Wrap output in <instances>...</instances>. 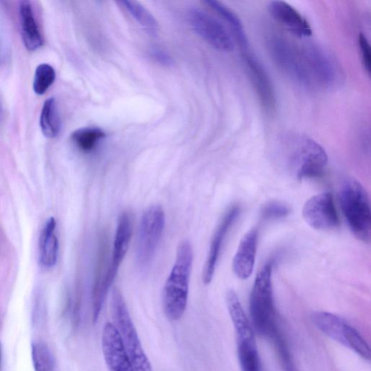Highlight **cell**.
<instances>
[{
	"label": "cell",
	"mask_w": 371,
	"mask_h": 371,
	"mask_svg": "<svg viewBox=\"0 0 371 371\" xmlns=\"http://www.w3.org/2000/svg\"><path fill=\"white\" fill-rule=\"evenodd\" d=\"M0 363H1V347H0Z\"/></svg>",
	"instance_id": "f546056e"
},
{
	"label": "cell",
	"mask_w": 371,
	"mask_h": 371,
	"mask_svg": "<svg viewBox=\"0 0 371 371\" xmlns=\"http://www.w3.org/2000/svg\"><path fill=\"white\" fill-rule=\"evenodd\" d=\"M151 54L152 58L161 65L168 66L173 63L172 58L168 53L161 49H153L151 51Z\"/></svg>",
	"instance_id": "f1b7e54d"
},
{
	"label": "cell",
	"mask_w": 371,
	"mask_h": 371,
	"mask_svg": "<svg viewBox=\"0 0 371 371\" xmlns=\"http://www.w3.org/2000/svg\"><path fill=\"white\" fill-rule=\"evenodd\" d=\"M258 240V229L253 228L242 237L239 242L232 267L235 275L241 280L248 278L253 272Z\"/></svg>",
	"instance_id": "ac0fdd59"
},
{
	"label": "cell",
	"mask_w": 371,
	"mask_h": 371,
	"mask_svg": "<svg viewBox=\"0 0 371 371\" xmlns=\"http://www.w3.org/2000/svg\"><path fill=\"white\" fill-rule=\"evenodd\" d=\"M192 263V246L188 240H183L178 246L163 294L164 310L171 322L180 320L187 309Z\"/></svg>",
	"instance_id": "7a4b0ae2"
},
{
	"label": "cell",
	"mask_w": 371,
	"mask_h": 371,
	"mask_svg": "<svg viewBox=\"0 0 371 371\" xmlns=\"http://www.w3.org/2000/svg\"><path fill=\"white\" fill-rule=\"evenodd\" d=\"M292 159L293 171L297 180L320 178L326 171L328 156L325 150L313 139L299 141Z\"/></svg>",
	"instance_id": "9c48e42d"
},
{
	"label": "cell",
	"mask_w": 371,
	"mask_h": 371,
	"mask_svg": "<svg viewBox=\"0 0 371 371\" xmlns=\"http://www.w3.org/2000/svg\"><path fill=\"white\" fill-rule=\"evenodd\" d=\"M56 228V221L51 217L46 223L40 237V262L45 269H51L57 262L59 243Z\"/></svg>",
	"instance_id": "ffe728a7"
},
{
	"label": "cell",
	"mask_w": 371,
	"mask_h": 371,
	"mask_svg": "<svg viewBox=\"0 0 371 371\" xmlns=\"http://www.w3.org/2000/svg\"><path fill=\"white\" fill-rule=\"evenodd\" d=\"M205 3L222 17V19L231 28L234 36L239 42V45L242 48L246 49L247 45H248V42H247L246 35L242 23L237 15L223 3L216 1V0H207Z\"/></svg>",
	"instance_id": "44dd1931"
},
{
	"label": "cell",
	"mask_w": 371,
	"mask_h": 371,
	"mask_svg": "<svg viewBox=\"0 0 371 371\" xmlns=\"http://www.w3.org/2000/svg\"><path fill=\"white\" fill-rule=\"evenodd\" d=\"M21 31L23 42L29 51H36L43 45L42 33L30 1H22L19 6Z\"/></svg>",
	"instance_id": "d6986e66"
},
{
	"label": "cell",
	"mask_w": 371,
	"mask_h": 371,
	"mask_svg": "<svg viewBox=\"0 0 371 371\" xmlns=\"http://www.w3.org/2000/svg\"><path fill=\"white\" fill-rule=\"evenodd\" d=\"M165 212L161 205L148 207L141 217L136 244V260L145 268L152 260L165 227Z\"/></svg>",
	"instance_id": "52a82bcc"
},
{
	"label": "cell",
	"mask_w": 371,
	"mask_h": 371,
	"mask_svg": "<svg viewBox=\"0 0 371 371\" xmlns=\"http://www.w3.org/2000/svg\"><path fill=\"white\" fill-rule=\"evenodd\" d=\"M312 322L328 338L356 353L362 358L370 360V349L363 336L340 316L328 312H315Z\"/></svg>",
	"instance_id": "8992f818"
},
{
	"label": "cell",
	"mask_w": 371,
	"mask_h": 371,
	"mask_svg": "<svg viewBox=\"0 0 371 371\" xmlns=\"http://www.w3.org/2000/svg\"><path fill=\"white\" fill-rule=\"evenodd\" d=\"M189 22L192 29L212 47L223 51H233L235 47L231 34L214 17L198 10L189 12Z\"/></svg>",
	"instance_id": "30bf717a"
},
{
	"label": "cell",
	"mask_w": 371,
	"mask_h": 371,
	"mask_svg": "<svg viewBox=\"0 0 371 371\" xmlns=\"http://www.w3.org/2000/svg\"><path fill=\"white\" fill-rule=\"evenodd\" d=\"M303 55L313 81L326 87H332L339 79V70L328 53L315 45H308Z\"/></svg>",
	"instance_id": "7c38bea8"
},
{
	"label": "cell",
	"mask_w": 371,
	"mask_h": 371,
	"mask_svg": "<svg viewBox=\"0 0 371 371\" xmlns=\"http://www.w3.org/2000/svg\"><path fill=\"white\" fill-rule=\"evenodd\" d=\"M291 213L289 205L278 201L267 203L262 209L261 217L264 220H278L288 216Z\"/></svg>",
	"instance_id": "4316f807"
},
{
	"label": "cell",
	"mask_w": 371,
	"mask_h": 371,
	"mask_svg": "<svg viewBox=\"0 0 371 371\" xmlns=\"http://www.w3.org/2000/svg\"><path fill=\"white\" fill-rule=\"evenodd\" d=\"M133 17V19L148 32L155 33L158 29V23L155 17L137 2L123 0L118 3Z\"/></svg>",
	"instance_id": "603a6c76"
},
{
	"label": "cell",
	"mask_w": 371,
	"mask_h": 371,
	"mask_svg": "<svg viewBox=\"0 0 371 371\" xmlns=\"http://www.w3.org/2000/svg\"><path fill=\"white\" fill-rule=\"evenodd\" d=\"M102 347L110 371H135L116 327L110 322L103 329Z\"/></svg>",
	"instance_id": "4fadbf2b"
},
{
	"label": "cell",
	"mask_w": 371,
	"mask_h": 371,
	"mask_svg": "<svg viewBox=\"0 0 371 371\" xmlns=\"http://www.w3.org/2000/svg\"><path fill=\"white\" fill-rule=\"evenodd\" d=\"M40 127L47 138H56L59 134L61 120L55 98H49L45 102L40 115Z\"/></svg>",
	"instance_id": "7402d4cb"
},
{
	"label": "cell",
	"mask_w": 371,
	"mask_h": 371,
	"mask_svg": "<svg viewBox=\"0 0 371 371\" xmlns=\"http://www.w3.org/2000/svg\"><path fill=\"white\" fill-rule=\"evenodd\" d=\"M226 303L235 330L242 371H262L254 329L234 290L227 292Z\"/></svg>",
	"instance_id": "277c9868"
},
{
	"label": "cell",
	"mask_w": 371,
	"mask_h": 371,
	"mask_svg": "<svg viewBox=\"0 0 371 371\" xmlns=\"http://www.w3.org/2000/svg\"><path fill=\"white\" fill-rule=\"evenodd\" d=\"M269 47L274 60L287 76L300 86L307 88L312 86L313 81L303 50L279 36L269 39Z\"/></svg>",
	"instance_id": "ba28073f"
},
{
	"label": "cell",
	"mask_w": 371,
	"mask_h": 371,
	"mask_svg": "<svg viewBox=\"0 0 371 371\" xmlns=\"http://www.w3.org/2000/svg\"><path fill=\"white\" fill-rule=\"evenodd\" d=\"M132 233V217L128 212H123L118 221L111 267L103 278L104 284L108 289L112 285L120 264L128 252Z\"/></svg>",
	"instance_id": "5bb4252c"
},
{
	"label": "cell",
	"mask_w": 371,
	"mask_h": 371,
	"mask_svg": "<svg viewBox=\"0 0 371 371\" xmlns=\"http://www.w3.org/2000/svg\"><path fill=\"white\" fill-rule=\"evenodd\" d=\"M32 359L35 371H54V360L45 344L32 345Z\"/></svg>",
	"instance_id": "484cf974"
},
{
	"label": "cell",
	"mask_w": 371,
	"mask_h": 371,
	"mask_svg": "<svg viewBox=\"0 0 371 371\" xmlns=\"http://www.w3.org/2000/svg\"><path fill=\"white\" fill-rule=\"evenodd\" d=\"M240 211V207L237 205L229 209L216 228L203 269V281L205 285H209L214 278L223 241L229 229L238 218Z\"/></svg>",
	"instance_id": "9a60e30c"
},
{
	"label": "cell",
	"mask_w": 371,
	"mask_h": 371,
	"mask_svg": "<svg viewBox=\"0 0 371 371\" xmlns=\"http://www.w3.org/2000/svg\"><path fill=\"white\" fill-rule=\"evenodd\" d=\"M340 201L352 235L364 243H370L371 210L365 189L357 180L346 179L340 187Z\"/></svg>",
	"instance_id": "3957f363"
},
{
	"label": "cell",
	"mask_w": 371,
	"mask_h": 371,
	"mask_svg": "<svg viewBox=\"0 0 371 371\" xmlns=\"http://www.w3.org/2000/svg\"><path fill=\"white\" fill-rule=\"evenodd\" d=\"M244 61L262 107L268 111H274L276 97L274 88L266 69L253 56L246 55Z\"/></svg>",
	"instance_id": "2e32d148"
},
{
	"label": "cell",
	"mask_w": 371,
	"mask_h": 371,
	"mask_svg": "<svg viewBox=\"0 0 371 371\" xmlns=\"http://www.w3.org/2000/svg\"><path fill=\"white\" fill-rule=\"evenodd\" d=\"M111 307L115 326L120 336L135 371H152V365L141 346L125 298L118 288L112 293Z\"/></svg>",
	"instance_id": "5b68a950"
},
{
	"label": "cell",
	"mask_w": 371,
	"mask_h": 371,
	"mask_svg": "<svg viewBox=\"0 0 371 371\" xmlns=\"http://www.w3.org/2000/svg\"><path fill=\"white\" fill-rule=\"evenodd\" d=\"M105 137V133L99 128L87 127L75 131L72 139L77 148L84 152L92 151L99 141Z\"/></svg>",
	"instance_id": "cb8c5ba5"
},
{
	"label": "cell",
	"mask_w": 371,
	"mask_h": 371,
	"mask_svg": "<svg viewBox=\"0 0 371 371\" xmlns=\"http://www.w3.org/2000/svg\"><path fill=\"white\" fill-rule=\"evenodd\" d=\"M269 10L273 19L296 36L303 38L310 37L312 29L308 22L294 8L284 1H272Z\"/></svg>",
	"instance_id": "e0dca14e"
},
{
	"label": "cell",
	"mask_w": 371,
	"mask_h": 371,
	"mask_svg": "<svg viewBox=\"0 0 371 371\" xmlns=\"http://www.w3.org/2000/svg\"><path fill=\"white\" fill-rule=\"evenodd\" d=\"M306 222L317 231H330L340 225L331 194L324 192L310 198L303 209Z\"/></svg>",
	"instance_id": "8fae6325"
},
{
	"label": "cell",
	"mask_w": 371,
	"mask_h": 371,
	"mask_svg": "<svg viewBox=\"0 0 371 371\" xmlns=\"http://www.w3.org/2000/svg\"><path fill=\"white\" fill-rule=\"evenodd\" d=\"M56 74L54 68L50 65H40L34 74L33 90L38 95H43L49 88L54 83Z\"/></svg>",
	"instance_id": "d4e9b609"
},
{
	"label": "cell",
	"mask_w": 371,
	"mask_h": 371,
	"mask_svg": "<svg viewBox=\"0 0 371 371\" xmlns=\"http://www.w3.org/2000/svg\"><path fill=\"white\" fill-rule=\"evenodd\" d=\"M358 44L361 52L362 62L368 74L370 75L371 50L370 46L364 34H359Z\"/></svg>",
	"instance_id": "83f0119b"
},
{
	"label": "cell",
	"mask_w": 371,
	"mask_h": 371,
	"mask_svg": "<svg viewBox=\"0 0 371 371\" xmlns=\"http://www.w3.org/2000/svg\"><path fill=\"white\" fill-rule=\"evenodd\" d=\"M273 262H268L255 280L250 301L252 326L260 337L269 340L279 349L287 341L278 324V315L272 287Z\"/></svg>",
	"instance_id": "6da1fadb"
}]
</instances>
